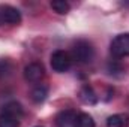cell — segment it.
Returning <instances> with one entry per match:
<instances>
[{
    "mask_svg": "<svg viewBox=\"0 0 129 127\" xmlns=\"http://www.w3.org/2000/svg\"><path fill=\"white\" fill-rule=\"evenodd\" d=\"M23 114V106L18 102L6 103L0 112V127H20Z\"/></svg>",
    "mask_w": 129,
    "mask_h": 127,
    "instance_id": "6da1fadb",
    "label": "cell"
},
{
    "mask_svg": "<svg viewBox=\"0 0 129 127\" xmlns=\"http://www.w3.org/2000/svg\"><path fill=\"white\" fill-rule=\"evenodd\" d=\"M95 57V49H93V45L89 42V40H77L74 43V48H72V60L78 61L81 64L90 63Z\"/></svg>",
    "mask_w": 129,
    "mask_h": 127,
    "instance_id": "7a4b0ae2",
    "label": "cell"
},
{
    "mask_svg": "<svg viewBox=\"0 0 129 127\" xmlns=\"http://www.w3.org/2000/svg\"><path fill=\"white\" fill-rule=\"evenodd\" d=\"M50 63H51V67H53L54 72L64 73L66 70H69V67L72 64V57L63 49H57L51 54Z\"/></svg>",
    "mask_w": 129,
    "mask_h": 127,
    "instance_id": "3957f363",
    "label": "cell"
},
{
    "mask_svg": "<svg viewBox=\"0 0 129 127\" xmlns=\"http://www.w3.org/2000/svg\"><path fill=\"white\" fill-rule=\"evenodd\" d=\"M110 49H111V54L117 58L129 57V33L117 34L113 39V42L110 45Z\"/></svg>",
    "mask_w": 129,
    "mask_h": 127,
    "instance_id": "277c9868",
    "label": "cell"
},
{
    "mask_svg": "<svg viewBox=\"0 0 129 127\" xmlns=\"http://www.w3.org/2000/svg\"><path fill=\"white\" fill-rule=\"evenodd\" d=\"M21 21V12L11 5H0V26L18 24Z\"/></svg>",
    "mask_w": 129,
    "mask_h": 127,
    "instance_id": "5b68a950",
    "label": "cell"
},
{
    "mask_svg": "<svg viewBox=\"0 0 129 127\" xmlns=\"http://www.w3.org/2000/svg\"><path fill=\"white\" fill-rule=\"evenodd\" d=\"M45 75V70H44V66L41 63H30L26 66L24 69V78L26 81L29 82H38L44 78Z\"/></svg>",
    "mask_w": 129,
    "mask_h": 127,
    "instance_id": "8992f818",
    "label": "cell"
},
{
    "mask_svg": "<svg viewBox=\"0 0 129 127\" xmlns=\"http://www.w3.org/2000/svg\"><path fill=\"white\" fill-rule=\"evenodd\" d=\"M57 127H77V112L72 109H66L59 112L56 117Z\"/></svg>",
    "mask_w": 129,
    "mask_h": 127,
    "instance_id": "52a82bcc",
    "label": "cell"
},
{
    "mask_svg": "<svg viewBox=\"0 0 129 127\" xmlns=\"http://www.w3.org/2000/svg\"><path fill=\"white\" fill-rule=\"evenodd\" d=\"M80 99L86 105H95V103H98V100H99V97L96 96L93 87L89 85V84H84L81 87V90H80Z\"/></svg>",
    "mask_w": 129,
    "mask_h": 127,
    "instance_id": "ba28073f",
    "label": "cell"
},
{
    "mask_svg": "<svg viewBox=\"0 0 129 127\" xmlns=\"http://www.w3.org/2000/svg\"><path fill=\"white\" fill-rule=\"evenodd\" d=\"M47 96H48V88L45 85H36L32 90V99H33V102H36V103L44 102L47 99Z\"/></svg>",
    "mask_w": 129,
    "mask_h": 127,
    "instance_id": "9c48e42d",
    "label": "cell"
},
{
    "mask_svg": "<svg viewBox=\"0 0 129 127\" xmlns=\"http://www.w3.org/2000/svg\"><path fill=\"white\" fill-rule=\"evenodd\" d=\"M77 127H95V121L89 114H77Z\"/></svg>",
    "mask_w": 129,
    "mask_h": 127,
    "instance_id": "30bf717a",
    "label": "cell"
},
{
    "mask_svg": "<svg viewBox=\"0 0 129 127\" xmlns=\"http://www.w3.org/2000/svg\"><path fill=\"white\" fill-rule=\"evenodd\" d=\"M51 8L57 12V14H68L69 12V9H71V6H69V3L68 2H64V0H56V2H51Z\"/></svg>",
    "mask_w": 129,
    "mask_h": 127,
    "instance_id": "8fae6325",
    "label": "cell"
},
{
    "mask_svg": "<svg viewBox=\"0 0 129 127\" xmlns=\"http://www.w3.org/2000/svg\"><path fill=\"white\" fill-rule=\"evenodd\" d=\"M126 120L123 115H111L107 120V127H125Z\"/></svg>",
    "mask_w": 129,
    "mask_h": 127,
    "instance_id": "7c38bea8",
    "label": "cell"
},
{
    "mask_svg": "<svg viewBox=\"0 0 129 127\" xmlns=\"http://www.w3.org/2000/svg\"><path fill=\"white\" fill-rule=\"evenodd\" d=\"M11 72H12V63L9 60H6V58L0 60V78L9 75Z\"/></svg>",
    "mask_w": 129,
    "mask_h": 127,
    "instance_id": "4fadbf2b",
    "label": "cell"
},
{
    "mask_svg": "<svg viewBox=\"0 0 129 127\" xmlns=\"http://www.w3.org/2000/svg\"><path fill=\"white\" fill-rule=\"evenodd\" d=\"M108 69H110V72L111 73H116V70H119V72H123V67L120 66V64H117V63H110L108 64Z\"/></svg>",
    "mask_w": 129,
    "mask_h": 127,
    "instance_id": "5bb4252c",
    "label": "cell"
}]
</instances>
